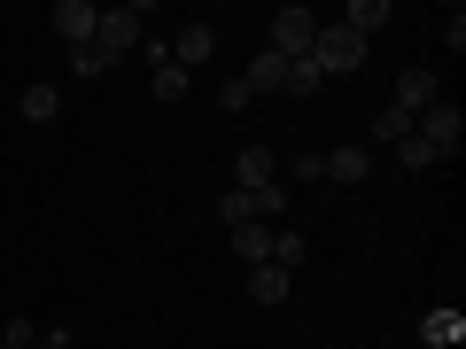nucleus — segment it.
I'll use <instances>...</instances> for the list:
<instances>
[{
	"label": "nucleus",
	"mask_w": 466,
	"mask_h": 349,
	"mask_svg": "<svg viewBox=\"0 0 466 349\" xmlns=\"http://www.w3.org/2000/svg\"><path fill=\"white\" fill-rule=\"evenodd\" d=\"M311 63H319V78H350V70H366V39L342 32V24H319L311 32Z\"/></svg>",
	"instance_id": "nucleus-1"
},
{
	"label": "nucleus",
	"mask_w": 466,
	"mask_h": 349,
	"mask_svg": "<svg viewBox=\"0 0 466 349\" xmlns=\"http://www.w3.org/2000/svg\"><path fill=\"white\" fill-rule=\"evenodd\" d=\"M148 39V8L140 0H125V8H101V32H94V47L109 55V63H125V55Z\"/></svg>",
	"instance_id": "nucleus-2"
},
{
	"label": "nucleus",
	"mask_w": 466,
	"mask_h": 349,
	"mask_svg": "<svg viewBox=\"0 0 466 349\" xmlns=\"http://www.w3.org/2000/svg\"><path fill=\"white\" fill-rule=\"evenodd\" d=\"M412 133H420V140H428V148H435V155H459V133H466V116H459V101H443V94H435V101H428V109H420V116H412Z\"/></svg>",
	"instance_id": "nucleus-3"
},
{
	"label": "nucleus",
	"mask_w": 466,
	"mask_h": 349,
	"mask_svg": "<svg viewBox=\"0 0 466 349\" xmlns=\"http://www.w3.org/2000/svg\"><path fill=\"white\" fill-rule=\"evenodd\" d=\"M311 32H319V16L303 8V0H288V8H272V39H265V47L296 63V55H311Z\"/></svg>",
	"instance_id": "nucleus-4"
},
{
	"label": "nucleus",
	"mask_w": 466,
	"mask_h": 349,
	"mask_svg": "<svg viewBox=\"0 0 466 349\" xmlns=\"http://www.w3.org/2000/svg\"><path fill=\"white\" fill-rule=\"evenodd\" d=\"M55 32H63L70 39V47H94V32H101V8H94V0H55Z\"/></svg>",
	"instance_id": "nucleus-5"
},
{
	"label": "nucleus",
	"mask_w": 466,
	"mask_h": 349,
	"mask_svg": "<svg viewBox=\"0 0 466 349\" xmlns=\"http://www.w3.org/2000/svg\"><path fill=\"white\" fill-rule=\"evenodd\" d=\"M233 186H241V194L280 186V155H272V148H241V155H233Z\"/></svg>",
	"instance_id": "nucleus-6"
},
{
	"label": "nucleus",
	"mask_w": 466,
	"mask_h": 349,
	"mask_svg": "<svg viewBox=\"0 0 466 349\" xmlns=\"http://www.w3.org/2000/svg\"><path fill=\"white\" fill-rule=\"evenodd\" d=\"M319 179H334V186H366V179H373V148H327V155H319Z\"/></svg>",
	"instance_id": "nucleus-7"
},
{
	"label": "nucleus",
	"mask_w": 466,
	"mask_h": 349,
	"mask_svg": "<svg viewBox=\"0 0 466 349\" xmlns=\"http://www.w3.org/2000/svg\"><path fill=\"white\" fill-rule=\"evenodd\" d=\"M164 55H171V63H179V70H187V78H195V70H202V63H210V55H218V32H210V24H187V32L171 39Z\"/></svg>",
	"instance_id": "nucleus-8"
},
{
	"label": "nucleus",
	"mask_w": 466,
	"mask_h": 349,
	"mask_svg": "<svg viewBox=\"0 0 466 349\" xmlns=\"http://www.w3.org/2000/svg\"><path fill=\"white\" fill-rule=\"evenodd\" d=\"M420 342H428V349H459V342H466V311H451V303H435V311L420 318Z\"/></svg>",
	"instance_id": "nucleus-9"
},
{
	"label": "nucleus",
	"mask_w": 466,
	"mask_h": 349,
	"mask_svg": "<svg viewBox=\"0 0 466 349\" xmlns=\"http://www.w3.org/2000/svg\"><path fill=\"white\" fill-rule=\"evenodd\" d=\"M148 55H156V70H148V94H156V101H187V94H195V78H187L164 47H148Z\"/></svg>",
	"instance_id": "nucleus-10"
},
{
	"label": "nucleus",
	"mask_w": 466,
	"mask_h": 349,
	"mask_svg": "<svg viewBox=\"0 0 466 349\" xmlns=\"http://www.w3.org/2000/svg\"><path fill=\"white\" fill-rule=\"evenodd\" d=\"M288 287H296V272H280V264H249V303H257V311L288 303Z\"/></svg>",
	"instance_id": "nucleus-11"
},
{
	"label": "nucleus",
	"mask_w": 466,
	"mask_h": 349,
	"mask_svg": "<svg viewBox=\"0 0 466 349\" xmlns=\"http://www.w3.org/2000/svg\"><path fill=\"white\" fill-rule=\"evenodd\" d=\"M334 24H342V32H358V39L373 47V32H389V0H350Z\"/></svg>",
	"instance_id": "nucleus-12"
},
{
	"label": "nucleus",
	"mask_w": 466,
	"mask_h": 349,
	"mask_svg": "<svg viewBox=\"0 0 466 349\" xmlns=\"http://www.w3.org/2000/svg\"><path fill=\"white\" fill-rule=\"evenodd\" d=\"M280 78H288V55H272V47H257L249 70H241V85H249V94H272Z\"/></svg>",
	"instance_id": "nucleus-13"
},
{
	"label": "nucleus",
	"mask_w": 466,
	"mask_h": 349,
	"mask_svg": "<svg viewBox=\"0 0 466 349\" xmlns=\"http://www.w3.org/2000/svg\"><path fill=\"white\" fill-rule=\"evenodd\" d=\"M233 256L241 264H272V225H233Z\"/></svg>",
	"instance_id": "nucleus-14"
},
{
	"label": "nucleus",
	"mask_w": 466,
	"mask_h": 349,
	"mask_svg": "<svg viewBox=\"0 0 466 349\" xmlns=\"http://www.w3.org/2000/svg\"><path fill=\"white\" fill-rule=\"evenodd\" d=\"M16 109L32 116V125H55V109H63V85H24V94H16Z\"/></svg>",
	"instance_id": "nucleus-15"
},
{
	"label": "nucleus",
	"mask_w": 466,
	"mask_h": 349,
	"mask_svg": "<svg viewBox=\"0 0 466 349\" xmlns=\"http://www.w3.org/2000/svg\"><path fill=\"white\" fill-rule=\"evenodd\" d=\"M218 217H226V233H233V225H265L257 194H241V186H226V194H218Z\"/></svg>",
	"instance_id": "nucleus-16"
},
{
	"label": "nucleus",
	"mask_w": 466,
	"mask_h": 349,
	"mask_svg": "<svg viewBox=\"0 0 466 349\" xmlns=\"http://www.w3.org/2000/svg\"><path fill=\"white\" fill-rule=\"evenodd\" d=\"M389 101H397V109H428V101H435V78H428V70H404V78H397V94H389Z\"/></svg>",
	"instance_id": "nucleus-17"
},
{
	"label": "nucleus",
	"mask_w": 466,
	"mask_h": 349,
	"mask_svg": "<svg viewBox=\"0 0 466 349\" xmlns=\"http://www.w3.org/2000/svg\"><path fill=\"white\" fill-rule=\"evenodd\" d=\"M373 140H381V148H397V140H412V109H397V101H389V109L373 116Z\"/></svg>",
	"instance_id": "nucleus-18"
},
{
	"label": "nucleus",
	"mask_w": 466,
	"mask_h": 349,
	"mask_svg": "<svg viewBox=\"0 0 466 349\" xmlns=\"http://www.w3.org/2000/svg\"><path fill=\"white\" fill-rule=\"evenodd\" d=\"M303 256H311V241H303L296 225H280V233H272V264H280V272H296Z\"/></svg>",
	"instance_id": "nucleus-19"
},
{
	"label": "nucleus",
	"mask_w": 466,
	"mask_h": 349,
	"mask_svg": "<svg viewBox=\"0 0 466 349\" xmlns=\"http://www.w3.org/2000/svg\"><path fill=\"white\" fill-rule=\"evenodd\" d=\"M319 85H327V78H319V63H311V55H296L288 78H280V94H319Z\"/></svg>",
	"instance_id": "nucleus-20"
},
{
	"label": "nucleus",
	"mask_w": 466,
	"mask_h": 349,
	"mask_svg": "<svg viewBox=\"0 0 466 349\" xmlns=\"http://www.w3.org/2000/svg\"><path fill=\"white\" fill-rule=\"evenodd\" d=\"M70 70H78V78H109V55H101V47H70Z\"/></svg>",
	"instance_id": "nucleus-21"
},
{
	"label": "nucleus",
	"mask_w": 466,
	"mask_h": 349,
	"mask_svg": "<svg viewBox=\"0 0 466 349\" xmlns=\"http://www.w3.org/2000/svg\"><path fill=\"white\" fill-rule=\"evenodd\" d=\"M0 349H39V326L32 318H8V326H0Z\"/></svg>",
	"instance_id": "nucleus-22"
},
{
	"label": "nucleus",
	"mask_w": 466,
	"mask_h": 349,
	"mask_svg": "<svg viewBox=\"0 0 466 349\" xmlns=\"http://www.w3.org/2000/svg\"><path fill=\"white\" fill-rule=\"evenodd\" d=\"M397 164H404V171H428V164H435V148L412 133V140H397Z\"/></svg>",
	"instance_id": "nucleus-23"
},
{
	"label": "nucleus",
	"mask_w": 466,
	"mask_h": 349,
	"mask_svg": "<svg viewBox=\"0 0 466 349\" xmlns=\"http://www.w3.org/2000/svg\"><path fill=\"white\" fill-rule=\"evenodd\" d=\"M39 349H78V334L70 326H39Z\"/></svg>",
	"instance_id": "nucleus-24"
}]
</instances>
